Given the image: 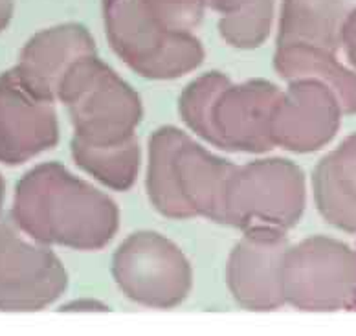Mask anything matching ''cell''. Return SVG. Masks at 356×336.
Here are the masks:
<instances>
[{"mask_svg":"<svg viewBox=\"0 0 356 336\" xmlns=\"http://www.w3.org/2000/svg\"><path fill=\"white\" fill-rule=\"evenodd\" d=\"M13 223L42 245L105 248L120 230L116 202L63 163H39L17 182Z\"/></svg>","mask_w":356,"mask_h":336,"instance_id":"obj_1","label":"cell"},{"mask_svg":"<svg viewBox=\"0 0 356 336\" xmlns=\"http://www.w3.org/2000/svg\"><path fill=\"white\" fill-rule=\"evenodd\" d=\"M281 94L265 79L234 85L222 72H208L184 88L178 112L195 134L215 147L266 153L274 147L272 116Z\"/></svg>","mask_w":356,"mask_h":336,"instance_id":"obj_2","label":"cell"},{"mask_svg":"<svg viewBox=\"0 0 356 336\" xmlns=\"http://www.w3.org/2000/svg\"><path fill=\"white\" fill-rule=\"evenodd\" d=\"M235 163L209 153L180 129L165 125L149 140L147 195L169 219L208 217L222 224Z\"/></svg>","mask_w":356,"mask_h":336,"instance_id":"obj_3","label":"cell"},{"mask_svg":"<svg viewBox=\"0 0 356 336\" xmlns=\"http://www.w3.org/2000/svg\"><path fill=\"white\" fill-rule=\"evenodd\" d=\"M57 99L67 107L74 134L90 145H116L136 136L142 99L96 54L77 59L63 77Z\"/></svg>","mask_w":356,"mask_h":336,"instance_id":"obj_4","label":"cell"},{"mask_svg":"<svg viewBox=\"0 0 356 336\" xmlns=\"http://www.w3.org/2000/svg\"><path fill=\"white\" fill-rule=\"evenodd\" d=\"M103 21L112 51L138 76L177 79L204 61L193 33H165L153 24L142 0H102Z\"/></svg>","mask_w":356,"mask_h":336,"instance_id":"obj_5","label":"cell"},{"mask_svg":"<svg viewBox=\"0 0 356 336\" xmlns=\"http://www.w3.org/2000/svg\"><path fill=\"white\" fill-rule=\"evenodd\" d=\"M305 204V180L285 158H263L235 166L226 189L222 224L243 232L292 228Z\"/></svg>","mask_w":356,"mask_h":336,"instance_id":"obj_6","label":"cell"},{"mask_svg":"<svg viewBox=\"0 0 356 336\" xmlns=\"http://www.w3.org/2000/svg\"><path fill=\"white\" fill-rule=\"evenodd\" d=\"M112 275L129 300L151 309L180 305L193 287L188 257L158 232L129 235L114 252Z\"/></svg>","mask_w":356,"mask_h":336,"instance_id":"obj_7","label":"cell"},{"mask_svg":"<svg viewBox=\"0 0 356 336\" xmlns=\"http://www.w3.org/2000/svg\"><path fill=\"white\" fill-rule=\"evenodd\" d=\"M67 285V270L48 246L26 241L13 221H0V311H41Z\"/></svg>","mask_w":356,"mask_h":336,"instance_id":"obj_8","label":"cell"},{"mask_svg":"<svg viewBox=\"0 0 356 336\" xmlns=\"http://www.w3.org/2000/svg\"><path fill=\"white\" fill-rule=\"evenodd\" d=\"M289 250L285 232L246 230L226 265V283L234 300L248 311H274L285 303L283 261Z\"/></svg>","mask_w":356,"mask_h":336,"instance_id":"obj_9","label":"cell"},{"mask_svg":"<svg viewBox=\"0 0 356 336\" xmlns=\"http://www.w3.org/2000/svg\"><path fill=\"white\" fill-rule=\"evenodd\" d=\"M351 255L329 239H309L289 248L283 261L285 301L300 309H332L349 294Z\"/></svg>","mask_w":356,"mask_h":336,"instance_id":"obj_10","label":"cell"},{"mask_svg":"<svg viewBox=\"0 0 356 336\" xmlns=\"http://www.w3.org/2000/svg\"><path fill=\"white\" fill-rule=\"evenodd\" d=\"M59 122L54 103L33 96L13 70L0 76V162L19 166L56 147Z\"/></svg>","mask_w":356,"mask_h":336,"instance_id":"obj_11","label":"cell"},{"mask_svg":"<svg viewBox=\"0 0 356 336\" xmlns=\"http://www.w3.org/2000/svg\"><path fill=\"white\" fill-rule=\"evenodd\" d=\"M92 54H96V41L90 31L77 22H67L37 31L22 48L13 74L33 96L54 103L68 68Z\"/></svg>","mask_w":356,"mask_h":336,"instance_id":"obj_12","label":"cell"},{"mask_svg":"<svg viewBox=\"0 0 356 336\" xmlns=\"http://www.w3.org/2000/svg\"><path fill=\"white\" fill-rule=\"evenodd\" d=\"M338 109L323 85L294 81L280 97L272 116V140L289 151H314L332 136Z\"/></svg>","mask_w":356,"mask_h":336,"instance_id":"obj_13","label":"cell"},{"mask_svg":"<svg viewBox=\"0 0 356 336\" xmlns=\"http://www.w3.org/2000/svg\"><path fill=\"white\" fill-rule=\"evenodd\" d=\"M340 0H283L277 46L336 45Z\"/></svg>","mask_w":356,"mask_h":336,"instance_id":"obj_14","label":"cell"},{"mask_svg":"<svg viewBox=\"0 0 356 336\" xmlns=\"http://www.w3.org/2000/svg\"><path fill=\"white\" fill-rule=\"evenodd\" d=\"M72 158L85 173L114 191H127L140 171V145L136 136L116 145H90L74 138Z\"/></svg>","mask_w":356,"mask_h":336,"instance_id":"obj_15","label":"cell"},{"mask_svg":"<svg viewBox=\"0 0 356 336\" xmlns=\"http://www.w3.org/2000/svg\"><path fill=\"white\" fill-rule=\"evenodd\" d=\"M222 19L219 33L228 45L254 50L266 41L274 21L275 0H208Z\"/></svg>","mask_w":356,"mask_h":336,"instance_id":"obj_16","label":"cell"},{"mask_svg":"<svg viewBox=\"0 0 356 336\" xmlns=\"http://www.w3.org/2000/svg\"><path fill=\"white\" fill-rule=\"evenodd\" d=\"M274 67L285 79H300L307 76H318L340 92L347 109L356 105V81L353 76L341 70L336 63L327 59L314 46L289 45L277 46L274 56Z\"/></svg>","mask_w":356,"mask_h":336,"instance_id":"obj_17","label":"cell"},{"mask_svg":"<svg viewBox=\"0 0 356 336\" xmlns=\"http://www.w3.org/2000/svg\"><path fill=\"white\" fill-rule=\"evenodd\" d=\"M143 10L165 33H191L202 22L206 0H142Z\"/></svg>","mask_w":356,"mask_h":336,"instance_id":"obj_18","label":"cell"},{"mask_svg":"<svg viewBox=\"0 0 356 336\" xmlns=\"http://www.w3.org/2000/svg\"><path fill=\"white\" fill-rule=\"evenodd\" d=\"M63 311H107V305L103 301L92 300V298H79V300L67 303L63 307Z\"/></svg>","mask_w":356,"mask_h":336,"instance_id":"obj_19","label":"cell"},{"mask_svg":"<svg viewBox=\"0 0 356 336\" xmlns=\"http://www.w3.org/2000/svg\"><path fill=\"white\" fill-rule=\"evenodd\" d=\"M13 0H0V31H4L13 17Z\"/></svg>","mask_w":356,"mask_h":336,"instance_id":"obj_20","label":"cell"},{"mask_svg":"<svg viewBox=\"0 0 356 336\" xmlns=\"http://www.w3.org/2000/svg\"><path fill=\"white\" fill-rule=\"evenodd\" d=\"M4 193H6V184L2 175H0V211H2V206H4Z\"/></svg>","mask_w":356,"mask_h":336,"instance_id":"obj_21","label":"cell"}]
</instances>
